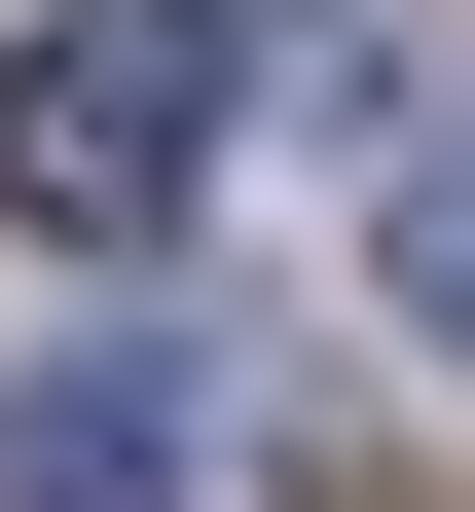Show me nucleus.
<instances>
[{"label": "nucleus", "mask_w": 475, "mask_h": 512, "mask_svg": "<svg viewBox=\"0 0 475 512\" xmlns=\"http://www.w3.org/2000/svg\"><path fill=\"white\" fill-rule=\"evenodd\" d=\"M329 74H366L329 0H74V37H0V220H110L147 256L183 183H220L256 110H329Z\"/></svg>", "instance_id": "1"}, {"label": "nucleus", "mask_w": 475, "mask_h": 512, "mask_svg": "<svg viewBox=\"0 0 475 512\" xmlns=\"http://www.w3.org/2000/svg\"><path fill=\"white\" fill-rule=\"evenodd\" d=\"M366 330L475 366V147H366Z\"/></svg>", "instance_id": "2"}, {"label": "nucleus", "mask_w": 475, "mask_h": 512, "mask_svg": "<svg viewBox=\"0 0 475 512\" xmlns=\"http://www.w3.org/2000/svg\"><path fill=\"white\" fill-rule=\"evenodd\" d=\"M0 512H220V476H183L147 403H0Z\"/></svg>", "instance_id": "3"}]
</instances>
